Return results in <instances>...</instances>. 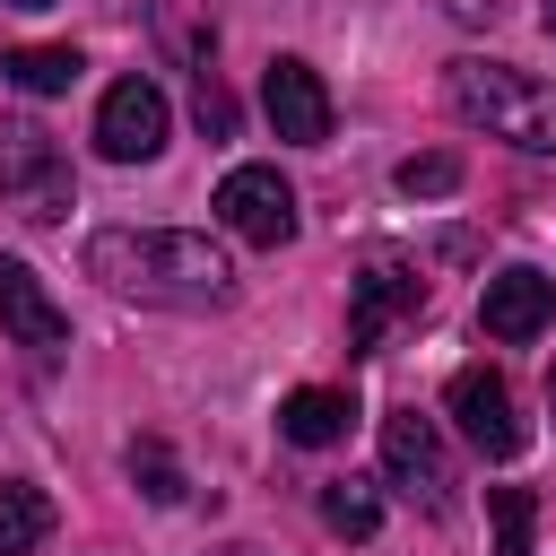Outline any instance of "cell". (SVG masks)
I'll return each mask as SVG.
<instances>
[{
    "mask_svg": "<svg viewBox=\"0 0 556 556\" xmlns=\"http://www.w3.org/2000/svg\"><path fill=\"white\" fill-rule=\"evenodd\" d=\"M43 539H52V495L26 486V478H9L0 486V556H35Z\"/></svg>",
    "mask_w": 556,
    "mask_h": 556,
    "instance_id": "obj_13",
    "label": "cell"
},
{
    "mask_svg": "<svg viewBox=\"0 0 556 556\" xmlns=\"http://www.w3.org/2000/svg\"><path fill=\"white\" fill-rule=\"evenodd\" d=\"M130 478H139V495L148 504H182V469H174V452L148 434V443H130Z\"/></svg>",
    "mask_w": 556,
    "mask_h": 556,
    "instance_id": "obj_19",
    "label": "cell"
},
{
    "mask_svg": "<svg viewBox=\"0 0 556 556\" xmlns=\"http://www.w3.org/2000/svg\"><path fill=\"white\" fill-rule=\"evenodd\" d=\"M0 200L26 217V226H52L78 182H70V156L52 148V130H0Z\"/></svg>",
    "mask_w": 556,
    "mask_h": 556,
    "instance_id": "obj_3",
    "label": "cell"
},
{
    "mask_svg": "<svg viewBox=\"0 0 556 556\" xmlns=\"http://www.w3.org/2000/svg\"><path fill=\"white\" fill-rule=\"evenodd\" d=\"M0 78H9L17 96H70V87H78V52H70V43H26V52L0 61Z\"/></svg>",
    "mask_w": 556,
    "mask_h": 556,
    "instance_id": "obj_14",
    "label": "cell"
},
{
    "mask_svg": "<svg viewBox=\"0 0 556 556\" xmlns=\"http://www.w3.org/2000/svg\"><path fill=\"white\" fill-rule=\"evenodd\" d=\"M443 96H452V113H460L469 130H486V139H504V148H521V156H556V87H547V78H530V70H513V61L460 52V61L443 70Z\"/></svg>",
    "mask_w": 556,
    "mask_h": 556,
    "instance_id": "obj_2",
    "label": "cell"
},
{
    "mask_svg": "<svg viewBox=\"0 0 556 556\" xmlns=\"http://www.w3.org/2000/svg\"><path fill=\"white\" fill-rule=\"evenodd\" d=\"M217 226L226 235H243V243H261V252H278V243H295V191H287V174L278 165H235L226 182H217Z\"/></svg>",
    "mask_w": 556,
    "mask_h": 556,
    "instance_id": "obj_4",
    "label": "cell"
},
{
    "mask_svg": "<svg viewBox=\"0 0 556 556\" xmlns=\"http://www.w3.org/2000/svg\"><path fill=\"white\" fill-rule=\"evenodd\" d=\"M191 122H200L208 139H226V130H235V96H226L208 70H200V87H191Z\"/></svg>",
    "mask_w": 556,
    "mask_h": 556,
    "instance_id": "obj_20",
    "label": "cell"
},
{
    "mask_svg": "<svg viewBox=\"0 0 556 556\" xmlns=\"http://www.w3.org/2000/svg\"><path fill=\"white\" fill-rule=\"evenodd\" d=\"M486 513H495V556H530V521H539L530 486H486Z\"/></svg>",
    "mask_w": 556,
    "mask_h": 556,
    "instance_id": "obj_17",
    "label": "cell"
},
{
    "mask_svg": "<svg viewBox=\"0 0 556 556\" xmlns=\"http://www.w3.org/2000/svg\"><path fill=\"white\" fill-rule=\"evenodd\" d=\"M408 313H426V278H417L408 261L374 252V261L356 269V295H348V348H356V356H365V348H382V330H391V321H408Z\"/></svg>",
    "mask_w": 556,
    "mask_h": 556,
    "instance_id": "obj_8",
    "label": "cell"
},
{
    "mask_svg": "<svg viewBox=\"0 0 556 556\" xmlns=\"http://www.w3.org/2000/svg\"><path fill=\"white\" fill-rule=\"evenodd\" d=\"M226 556H261V547H226Z\"/></svg>",
    "mask_w": 556,
    "mask_h": 556,
    "instance_id": "obj_24",
    "label": "cell"
},
{
    "mask_svg": "<svg viewBox=\"0 0 556 556\" xmlns=\"http://www.w3.org/2000/svg\"><path fill=\"white\" fill-rule=\"evenodd\" d=\"M0 321H9L17 348H35V356H52V348L70 339V313L43 295V278H35L26 261H0Z\"/></svg>",
    "mask_w": 556,
    "mask_h": 556,
    "instance_id": "obj_11",
    "label": "cell"
},
{
    "mask_svg": "<svg viewBox=\"0 0 556 556\" xmlns=\"http://www.w3.org/2000/svg\"><path fill=\"white\" fill-rule=\"evenodd\" d=\"M382 478H391L408 504H426V513L452 504V460H443L434 417H417V408H391V417H382Z\"/></svg>",
    "mask_w": 556,
    "mask_h": 556,
    "instance_id": "obj_5",
    "label": "cell"
},
{
    "mask_svg": "<svg viewBox=\"0 0 556 556\" xmlns=\"http://www.w3.org/2000/svg\"><path fill=\"white\" fill-rule=\"evenodd\" d=\"M547 408H556V365H547Z\"/></svg>",
    "mask_w": 556,
    "mask_h": 556,
    "instance_id": "obj_22",
    "label": "cell"
},
{
    "mask_svg": "<svg viewBox=\"0 0 556 556\" xmlns=\"http://www.w3.org/2000/svg\"><path fill=\"white\" fill-rule=\"evenodd\" d=\"M348 426H356V400H348V391L304 382V391L278 400V434H287L295 452H330V443H348Z\"/></svg>",
    "mask_w": 556,
    "mask_h": 556,
    "instance_id": "obj_12",
    "label": "cell"
},
{
    "mask_svg": "<svg viewBox=\"0 0 556 556\" xmlns=\"http://www.w3.org/2000/svg\"><path fill=\"white\" fill-rule=\"evenodd\" d=\"M9 9H52V0H9Z\"/></svg>",
    "mask_w": 556,
    "mask_h": 556,
    "instance_id": "obj_23",
    "label": "cell"
},
{
    "mask_svg": "<svg viewBox=\"0 0 556 556\" xmlns=\"http://www.w3.org/2000/svg\"><path fill=\"white\" fill-rule=\"evenodd\" d=\"M261 113H269V130H278V139L321 148V139H330V87H321V70H313V61H295V52H278V61H269V78H261Z\"/></svg>",
    "mask_w": 556,
    "mask_h": 556,
    "instance_id": "obj_9",
    "label": "cell"
},
{
    "mask_svg": "<svg viewBox=\"0 0 556 556\" xmlns=\"http://www.w3.org/2000/svg\"><path fill=\"white\" fill-rule=\"evenodd\" d=\"M87 278H104L113 295L165 304V313L235 304V261L208 235H182V226H104V235H87Z\"/></svg>",
    "mask_w": 556,
    "mask_h": 556,
    "instance_id": "obj_1",
    "label": "cell"
},
{
    "mask_svg": "<svg viewBox=\"0 0 556 556\" xmlns=\"http://www.w3.org/2000/svg\"><path fill=\"white\" fill-rule=\"evenodd\" d=\"M156 26H165V43H174V61L208 70V43H217V26H208V17H191V0H156Z\"/></svg>",
    "mask_w": 556,
    "mask_h": 556,
    "instance_id": "obj_18",
    "label": "cell"
},
{
    "mask_svg": "<svg viewBox=\"0 0 556 556\" xmlns=\"http://www.w3.org/2000/svg\"><path fill=\"white\" fill-rule=\"evenodd\" d=\"M408 200H452L460 191V156L452 148H426V156H400V174H391Z\"/></svg>",
    "mask_w": 556,
    "mask_h": 556,
    "instance_id": "obj_16",
    "label": "cell"
},
{
    "mask_svg": "<svg viewBox=\"0 0 556 556\" xmlns=\"http://www.w3.org/2000/svg\"><path fill=\"white\" fill-rule=\"evenodd\" d=\"M165 130H174V113H165V96H156L148 78H113V87H104V104H96V148H104L113 165H148V156L165 148Z\"/></svg>",
    "mask_w": 556,
    "mask_h": 556,
    "instance_id": "obj_7",
    "label": "cell"
},
{
    "mask_svg": "<svg viewBox=\"0 0 556 556\" xmlns=\"http://www.w3.org/2000/svg\"><path fill=\"white\" fill-rule=\"evenodd\" d=\"M443 408H452V426L469 434L478 460H513L521 452V417H513V391H504L495 365H460L452 391H443Z\"/></svg>",
    "mask_w": 556,
    "mask_h": 556,
    "instance_id": "obj_6",
    "label": "cell"
},
{
    "mask_svg": "<svg viewBox=\"0 0 556 556\" xmlns=\"http://www.w3.org/2000/svg\"><path fill=\"white\" fill-rule=\"evenodd\" d=\"M547 321H556V278H539V269H495V278H486V295H478V330H486V339L521 348V339H539Z\"/></svg>",
    "mask_w": 556,
    "mask_h": 556,
    "instance_id": "obj_10",
    "label": "cell"
},
{
    "mask_svg": "<svg viewBox=\"0 0 556 556\" xmlns=\"http://www.w3.org/2000/svg\"><path fill=\"white\" fill-rule=\"evenodd\" d=\"M321 521H330L339 539H374V530H382V495H374V478H330V486H321Z\"/></svg>",
    "mask_w": 556,
    "mask_h": 556,
    "instance_id": "obj_15",
    "label": "cell"
},
{
    "mask_svg": "<svg viewBox=\"0 0 556 556\" xmlns=\"http://www.w3.org/2000/svg\"><path fill=\"white\" fill-rule=\"evenodd\" d=\"M539 26H547V35H556V0H539Z\"/></svg>",
    "mask_w": 556,
    "mask_h": 556,
    "instance_id": "obj_21",
    "label": "cell"
}]
</instances>
